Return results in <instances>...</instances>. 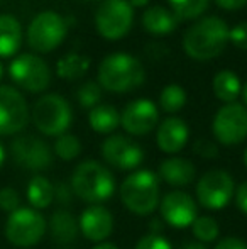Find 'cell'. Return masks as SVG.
<instances>
[{"instance_id": "obj_3", "label": "cell", "mask_w": 247, "mask_h": 249, "mask_svg": "<svg viewBox=\"0 0 247 249\" xmlns=\"http://www.w3.org/2000/svg\"><path fill=\"white\" fill-rule=\"evenodd\" d=\"M120 202L134 215H151L158 210L161 200L159 177L151 170H139L129 173L119 187Z\"/></svg>"}, {"instance_id": "obj_24", "label": "cell", "mask_w": 247, "mask_h": 249, "mask_svg": "<svg viewBox=\"0 0 247 249\" xmlns=\"http://www.w3.org/2000/svg\"><path fill=\"white\" fill-rule=\"evenodd\" d=\"M88 124L97 134H112L120 125V112L110 104H99L88 114Z\"/></svg>"}, {"instance_id": "obj_21", "label": "cell", "mask_w": 247, "mask_h": 249, "mask_svg": "<svg viewBox=\"0 0 247 249\" xmlns=\"http://www.w3.org/2000/svg\"><path fill=\"white\" fill-rule=\"evenodd\" d=\"M142 26L149 34H156V36H163V34H169L178 27V19L169 9L163 5L149 7L142 14Z\"/></svg>"}, {"instance_id": "obj_5", "label": "cell", "mask_w": 247, "mask_h": 249, "mask_svg": "<svg viewBox=\"0 0 247 249\" xmlns=\"http://www.w3.org/2000/svg\"><path fill=\"white\" fill-rule=\"evenodd\" d=\"M48 231V220L33 207H19L9 213L3 227L5 239L12 246L29 249L36 246Z\"/></svg>"}, {"instance_id": "obj_11", "label": "cell", "mask_w": 247, "mask_h": 249, "mask_svg": "<svg viewBox=\"0 0 247 249\" xmlns=\"http://www.w3.org/2000/svg\"><path fill=\"white\" fill-rule=\"evenodd\" d=\"M10 154L17 166L29 171H46L53 166V149L44 139L33 134L19 136L10 144Z\"/></svg>"}, {"instance_id": "obj_9", "label": "cell", "mask_w": 247, "mask_h": 249, "mask_svg": "<svg viewBox=\"0 0 247 249\" xmlns=\"http://www.w3.org/2000/svg\"><path fill=\"white\" fill-rule=\"evenodd\" d=\"M134 24V9L127 0H103L95 14L97 33L107 41H119Z\"/></svg>"}, {"instance_id": "obj_18", "label": "cell", "mask_w": 247, "mask_h": 249, "mask_svg": "<svg viewBox=\"0 0 247 249\" xmlns=\"http://www.w3.org/2000/svg\"><path fill=\"white\" fill-rule=\"evenodd\" d=\"M190 139L188 124L180 117H168L156 129V144L166 154H176L186 146Z\"/></svg>"}, {"instance_id": "obj_47", "label": "cell", "mask_w": 247, "mask_h": 249, "mask_svg": "<svg viewBox=\"0 0 247 249\" xmlns=\"http://www.w3.org/2000/svg\"><path fill=\"white\" fill-rule=\"evenodd\" d=\"M2 73H3V70H2V65H0V76H2Z\"/></svg>"}, {"instance_id": "obj_8", "label": "cell", "mask_w": 247, "mask_h": 249, "mask_svg": "<svg viewBox=\"0 0 247 249\" xmlns=\"http://www.w3.org/2000/svg\"><path fill=\"white\" fill-rule=\"evenodd\" d=\"M68 22L53 10L37 14L27 27V43L37 53H51L65 41Z\"/></svg>"}, {"instance_id": "obj_44", "label": "cell", "mask_w": 247, "mask_h": 249, "mask_svg": "<svg viewBox=\"0 0 247 249\" xmlns=\"http://www.w3.org/2000/svg\"><path fill=\"white\" fill-rule=\"evenodd\" d=\"M5 158H7L5 148H3V144H2V142H0V170H2L3 163H5Z\"/></svg>"}, {"instance_id": "obj_27", "label": "cell", "mask_w": 247, "mask_h": 249, "mask_svg": "<svg viewBox=\"0 0 247 249\" xmlns=\"http://www.w3.org/2000/svg\"><path fill=\"white\" fill-rule=\"evenodd\" d=\"M186 90L181 85H166L161 90V95H159V105H161V110L166 114H176L186 105Z\"/></svg>"}, {"instance_id": "obj_30", "label": "cell", "mask_w": 247, "mask_h": 249, "mask_svg": "<svg viewBox=\"0 0 247 249\" xmlns=\"http://www.w3.org/2000/svg\"><path fill=\"white\" fill-rule=\"evenodd\" d=\"M53 153L63 161H73L82 153V142H80V139L75 134L65 132V134L56 138L53 146Z\"/></svg>"}, {"instance_id": "obj_19", "label": "cell", "mask_w": 247, "mask_h": 249, "mask_svg": "<svg viewBox=\"0 0 247 249\" xmlns=\"http://www.w3.org/2000/svg\"><path fill=\"white\" fill-rule=\"evenodd\" d=\"M156 175L159 177V180H163L169 187L181 188L188 187L197 180V168L186 158L171 156L159 163Z\"/></svg>"}, {"instance_id": "obj_45", "label": "cell", "mask_w": 247, "mask_h": 249, "mask_svg": "<svg viewBox=\"0 0 247 249\" xmlns=\"http://www.w3.org/2000/svg\"><path fill=\"white\" fill-rule=\"evenodd\" d=\"M242 97H244V104L247 105V83L244 85V89H242Z\"/></svg>"}, {"instance_id": "obj_46", "label": "cell", "mask_w": 247, "mask_h": 249, "mask_svg": "<svg viewBox=\"0 0 247 249\" xmlns=\"http://www.w3.org/2000/svg\"><path fill=\"white\" fill-rule=\"evenodd\" d=\"M242 163H244V166L247 170V148L244 149V154H242Z\"/></svg>"}, {"instance_id": "obj_32", "label": "cell", "mask_w": 247, "mask_h": 249, "mask_svg": "<svg viewBox=\"0 0 247 249\" xmlns=\"http://www.w3.org/2000/svg\"><path fill=\"white\" fill-rule=\"evenodd\" d=\"M134 249H173V244L163 234L148 232L135 243Z\"/></svg>"}, {"instance_id": "obj_17", "label": "cell", "mask_w": 247, "mask_h": 249, "mask_svg": "<svg viewBox=\"0 0 247 249\" xmlns=\"http://www.w3.org/2000/svg\"><path fill=\"white\" fill-rule=\"evenodd\" d=\"M80 234L90 243H105L115 229L112 212L103 205H88L78 219Z\"/></svg>"}, {"instance_id": "obj_26", "label": "cell", "mask_w": 247, "mask_h": 249, "mask_svg": "<svg viewBox=\"0 0 247 249\" xmlns=\"http://www.w3.org/2000/svg\"><path fill=\"white\" fill-rule=\"evenodd\" d=\"M90 70V58L78 53H69V54L63 56L56 65V73L63 80H78L85 75Z\"/></svg>"}, {"instance_id": "obj_34", "label": "cell", "mask_w": 247, "mask_h": 249, "mask_svg": "<svg viewBox=\"0 0 247 249\" xmlns=\"http://www.w3.org/2000/svg\"><path fill=\"white\" fill-rule=\"evenodd\" d=\"M193 153L198 154V156H201V158H205V160H214V158L218 156V146L215 144L212 139L200 138V139L195 141Z\"/></svg>"}, {"instance_id": "obj_6", "label": "cell", "mask_w": 247, "mask_h": 249, "mask_svg": "<svg viewBox=\"0 0 247 249\" xmlns=\"http://www.w3.org/2000/svg\"><path fill=\"white\" fill-rule=\"evenodd\" d=\"M73 112L68 100L58 93H48L41 97L33 107V122L44 136L58 138L69 129Z\"/></svg>"}, {"instance_id": "obj_42", "label": "cell", "mask_w": 247, "mask_h": 249, "mask_svg": "<svg viewBox=\"0 0 247 249\" xmlns=\"http://www.w3.org/2000/svg\"><path fill=\"white\" fill-rule=\"evenodd\" d=\"M181 249H208V248L205 244L198 243V241H191V243H186Z\"/></svg>"}, {"instance_id": "obj_10", "label": "cell", "mask_w": 247, "mask_h": 249, "mask_svg": "<svg viewBox=\"0 0 247 249\" xmlns=\"http://www.w3.org/2000/svg\"><path fill=\"white\" fill-rule=\"evenodd\" d=\"M212 132L217 142L235 146L247 138V107L237 102L220 107L212 121Z\"/></svg>"}, {"instance_id": "obj_2", "label": "cell", "mask_w": 247, "mask_h": 249, "mask_svg": "<svg viewBox=\"0 0 247 249\" xmlns=\"http://www.w3.org/2000/svg\"><path fill=\"white\" fill-rule=\"evenodd\" d=\"M69 187L73 195L90 205H100L115 194V177L103 163L85 160L73 170Z\"/></svg>"}, {"instance_id": "obj_31", "label": "cell", "mask_w": 247, "mask_h": 249, "mask_svg": "<svg viewBox=\"0 0 247 249\" xmlns=\"http://www.w3.org/2000/svg\"><path fill=\"white\" fill-rule=\"evenodd\" d=\"M102 90L103 89L97 82H86L78 89L76 99H78L80 105H82L83 108H90V110H92V108L97 107V105L100 104V100H102Z\"/></svg>"}, {"instance_id": "obj_1", "label": "cell", "mask_w": 247, "mask_h": 249, "mask_svg": "<svg viewBox=\"0 0 247 249\" xmlns=\"http://www.w3.org/2000/svg\"><path fill=\"white\" fill-rule=\"evenodd\" d=\"M229 43V26L217 16H208L188 27L183 36V50L197 61L214 59Z\"/></svg>"}, {"instance_id": "obj_12", "label": "cell", "mask_w": 247, "mask_h": 249, "mask_svg": "<svg viewBox=\"0 0 247 249\" xmlns=\"http://www.w3.org/2000/svg\"><path fill=\"white\" fill-rule=\"evenodd\" d=\"M10 78L31 93H39L49 87L51 70L43 58L36 54H20L9 66Z\"/></svg>"}, {"instance_id": "obj_14", "label": "cell", "mask_w": 247, "mask_h": 249, "mask_svg": "<svg viewBox=\"0 0 247 249\" xmlns=\"http://www.w3.org/2000/svg\"><path fill=\"white\" fill-rule=\"evenodd\" d=\"M29 122V107L24 95L14 87H0V136L20 132Z\"/></svg>"}, {"instance_id": "obj_38", "label": "cell", "mask_w": 247, "mask_h": 249, "mask_svg": "<svg viewBox=\"0 0 247 249\" xmlns=\"http://www.w3.org/2000/svg\"><path fill=\"white\" fill-rule=\"evenodd\" d=\"M71 198H73L71 187H68V185H65V183H60L54 187V200H58L63 205H66V203L71 202Z\"/></svg>"}, {"instance_id": "obj_15", "label": "cell", "mask_w": 247, "mask_h": 249, "mask_svg": "<svg viewBox=\"0 0 247 249\" xmlns=\"http://www.w3.org/2000/svg\"><path fill=\"white\" fill-rule=\"evenodd\" d=\"M158 209L163 222L175 229L191 227L198 217V203L190 194L181 190H171L163 195Z\"/></svg>"}, {"instance_id": "obj_22", "label": "cell", "mask_w": 247, "mask_h": 249, "mask_svg": "<svg viewBox=\"0 0 247 249\" xmlns=\"http://www.w3.org/2000/svg\"><path fill=\"white\" fill-rule=\"evenodd\" d=\"M22 43V27L12 16H0V56H14Z\"/></svg>"}, {"instance_id": "obj_4", "label": "cell", "mask_w": 247, "mask_h": 249, "mask_svg": "<svg viewBox=\"0 0 247 249\" xmlns=\"http://www.w3.org/2000/svg\"><path fill=\"white\" fill-rule=\"evenodd\" d=\"M146 80L144 66L135 56L114 53L99 66V85L107 92L125 93L141 87Z\"/></svg>"}, {"instance_id": "obj_16", "label": "cell", "mask_w": 247, "mask_h": 249, "mask_svg": "<svg viewBox=\"0 0 247 249\" xmlns=\"http://www.w3.org/2000/svg\"><path fill=\"white\" fill-rule=\"evenodd\" d=\"M159 110L149 99L129 102L120 112V127L131 136H146L158 127Z\"/></svg>"}, {"instance_id": "obj_13", "label": "cell", "mask_w": 247, "mask_h": 249, "mask_svg": "<svg viewBox=\"0 0 247 249\" xmlns=\"http://www.w3.org/2000/svg\"><path fill=\"white\" fill-rule=\"evenodd\" d=\"M102 158L109 166L120 171H135L144 163L146 153L139 142L124 134H110L102 142Z\"/></svg>"}, {"instance_id": "obj_36", "label": "cell", "mask_w": 247, "mask_h": 249, "mask_svg": "<svg viewBox=\"0 0 247 249\" xmlns=\"http://www.w3.org/2000/svg\"><path fill=\"white\" fill-rule=\"evenodd\" d=\"M214 249H247V243L242 241L241 237L227 236V237H222L220 241H217Z\"/></svg>"}, {"instance_id": "obj_25", "label": "cell", "mask_w": 247, "mask_h": 249, "mask_svg": "<svg viewBox=\"0 0 247 249\" xmlns=\"http://www.w3.org/2000/svg\"><path fill=\"white\" fill-rule=\"evenodd\" d=\"M214 93L220 102L232 104L237 100V97L242 93V85L239 76L231 70H222L214 76Z\"/></svg>"}, {"instance_id": "obj_43", "label": "cell", "mask_w": 247, "mask_h": 249, "mask_svg": "<svg viewBox=\"0 0 247 249\" xmlns=\"http://www.w3.org/2000/svg\"><path fill=\"white\" fill-rule=\"evenodd\" d=\"M127 2H129V5L134 9V7H146L151 0H127Z\"/></svg>"}, {"instance_id": "obj_41", "label": "cell", "mask_w": 247, "mask_h": 249, "mask_svg": "<svg viewBox=\"0 0 247 249\" xmlns=\"http://www.w3.org/2000/svg\"><path fill=\"white\" fill-rule=\"evenodd\" d=\"M92 249H119V246H117V244H114V243H109V241H105V243L95 244Z\"/></svg>"}, {"instance_id": "obj_28", "label": "cell", "mask_w": 247, "mask_h": 249, "mask_svg": "<svg viewBox=\"0 0 247 249\" xmlns=\"http://www.w3.org/2000/svg\"><path fill=\"white\" fill-rule=\"evenodd\" d=\"M191 232H193L195 239L201 244L214 243L220 236V226H218L217 219L212 215H198L195 222L191 224Z\"/></svg>"}, {"instance_id": "obj_29", "label": "cell", "mask_w": 247, "mask_h": 249, "mask_svg": "<svg viewBox=\"0 0 247 249\" xmlns=\"http://www.w3.org/2000/svg\"><path fill=\"white\" fill-rule=\"evenodd\" d=\"M169 10L176 16V19L190 20L197 19L207 10L210 0H168Z\"/></svg>"}, {"instance_id": "obj_20", "label": "cell", "mask_w": 247, "mask_h": 249, "mask_svg": "<svg viewBox=\"0 0 247 249\" xmlns=\"http://www.w3.org/2000/svg\"><path fill=\"white\" fill-rule=\"evenodd\" d=\"M48 229L58 244H71L80 234L78 219L66 209H58L51 213L48 220Z\"/></svg>"}, {"instance_id": "obj_23", "label": "cell", "mask_w": 247, "mask_h": 249, "mask_svg": "<svg viewBox=\"0 0 247 249\" xmlns=\"http://www.w3.org/2000/svg\"><path fill=\"white\" fill-rule=\"evenodd\" d=\"M26 197L29 205L41 212L54 202V185L43 175H36L27 183Z\"/></svg>"}, {"instance_id": "obj_7", "label": "cell", "mask_w": 247, "mask_h": 249, "mask_svg": "<svg viewBox=\"0 0 247 249\" xmlns=\"http://www.w3.org/2000/svg\"><path fill=\"white\" fill-rule=\"evenodd\" d=\"M197 203L203 209L218 212L234 200L235 181L225 170H210L201 175L195 188Z\"/></svg>"}, {"instance_id": "obj_33", "label": "cell", "mask_w": 247, "mask_h": 249, "mask_svg": "<svg viewBox=\"0 0 247 249\" xmlns=\"http://www.w3.org/2000/svg\"><path fill=\"white\" fill-rule=\"evenodd\" d=\"M20 202H22V200H20V195L16 188H12V187L0 188V210H3V212H7V213H12L14 210L22 207Z\"/></svg>"}, {"instance_id": "obj_35", "label": "cell", "mask_w": 247, "mask_h": 249, "mask_svg": "<svg viewBox=\"0 0 247 249\" xmlns=\"http://www.w3.org/2000/svg\"><path fill=\"white\" fill-rule=\"evenodd\" d=\"M229 43L239 50H247V22H239L237 26L229 29Z\"/></svg>"}, {"instance_id": "obj_37", "label": "cell", "mask_w": 247, "mask_h": 249, "mask_svg": "<svg viewBox=\"0 0 247 249\" xmlns=\"http://www.w3.org/2000/svg\"><path fill=\"white\" fill-rule=\"evenodd\" d=\"M235 207L241 210L244 215H247V180L242 181L239 187H235Z\"/></svg>"}, {"instance_id": "obj_40", "label": "cell", "mask_w": 247, "mask_h": 249, "mask_svg": "<svg viewBox=\"0 0 247 249\" xmlns=\"http://www.w3.org/2000/svg\"><path fill=\"white\" fill-rule=\"evenodd\" d=\"M163 231V220L161 219H152L149 222V232H154V234H161Z\"/></svg>"}, {"instance_id": "obj_39", "label": "cell", "mask_w": 247, "mask_h": 249, "mask_svg": "<svg viewBox=\"0 0 247 249\" xmlns=\"http://www.w3.org/2000/svg\"><path fill=\"white\" fill-rule=\"evenodd\" d=\"M215 2L224 10H239L247 5V0H215Z\"/></svg>"}]
</instances>
